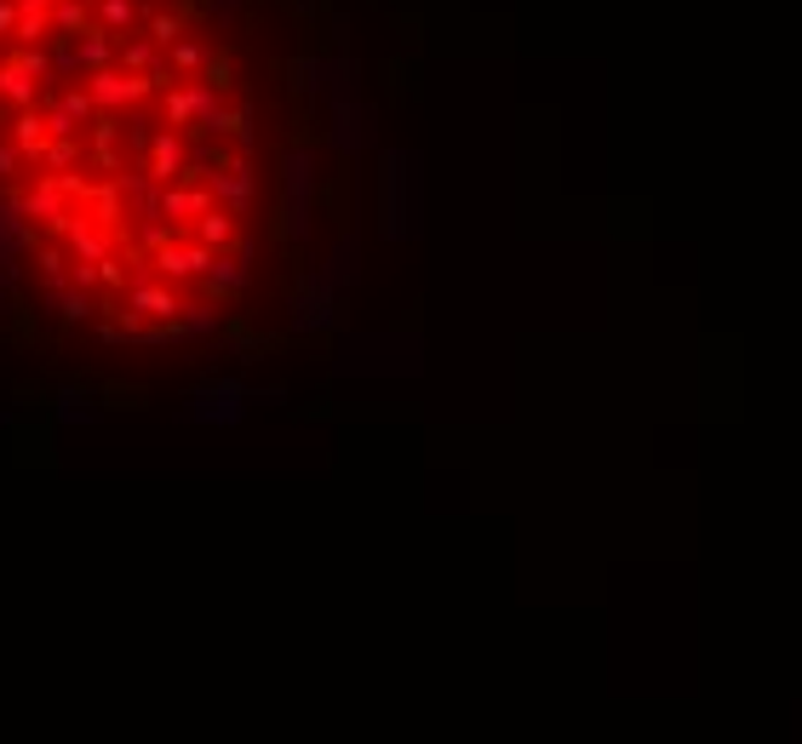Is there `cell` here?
Wrapping results in <instances>:
<instances>
[{
	"instance_id": "cell-2",
	"label": "cell",
	"mask_w": 802,
	"mask_h": 744,
	"mask_svg": "<svg viewBox=\"0 0 802 744\" xmlns=\"http://www.w3.org/2000/svg\"><path fill=\"white\" fill-rule=\"evenodd\" d=\"M309 207H316V149H287L281 155V235H309Z\"/></svg>"
},
{
	"instance_id": "cell-4",
	"label": "cell",
	"mask_w": 802,
	"mask_h": 744,
	"mask_svg": "<svg viewBox=\"0 0 802 744\" xmlns=\"http://www.w3.org/2000/svg\"><path fill=\"white\" fill-rule=\"evenodd\" d=\"M224 103L212 81H195V75H178L172 86H161V121L167 126H200L212 109Z\"/></svg>"
},
{
	"instance_id": "cell-8",
	"label": "cell",
	"mask_w": 802,
	"mask_h": 744,
	"mask_svg": "<svg viewBox=\"0 0 802 744\" xmlns=\"http://www.w3.org/2000/svg\"><path fill=\"white\" fill-rule=\"evenodd\" d=\"M207 190H212L218 207H230L235 218H247L253 195H258V184H253V161H247V155H235V161L207 167Z\"/></svg>"
},
{
	"instance_id": "cell-22",
	"label": "cell",
	"mask_w": 802,
	"mask_h": 744,
	"mask_svg": "<svg viewBox=\"0 0 802 744\" xmlns=\"http://www.w3.org/2000/svg\"><path fill=\"white\" fill-rule=\"evenodd\" d=\"M207 63H212V47H207V40H195V35H178L167 47V70L172 75H200Z\"/></svg>"
},
{
	"instance_id": "cell-17",
	"label": "cell",
	"mask_w": 802,
	"mask_h": 744,
	"mask_svg": "<svg viewBox=\"0 0 802 744\" xmlns=\"http://www.w3.org/2000/svg\"><path fill=\"white\" fill-rule=\"evenodd\" d=\"M12 144H17V155H24V161L35 167L40 161V149H47V115H40V109H12Z\"/></svg>"
},
{
	"instance_id": "cell-12",
	"label": "cell",
	"mask_w": 802,
	"mask_h": 744,
	"mask_svg": "<svg viewBox=\"0 0 802 744\" xmlns=\"http://www.w3.org/2000/svg\"><path fill=\"white\" fill-rule=\"evenodd\" d=\"M207 207H218L207 184H167L161 200H155V212H161L167 223H178V230H190V223L207 212Z\"/></svg>"
},
{
	"instance_id": "cell-34",
	"label": "cell",
	"mask_w": 802,
	"mask_h": 744,
	"mask_svg": "<svg viewBox=\"0 0 802 744\" xmlns=\"http://www.w3.org/2000/svg\"><path fill=\"white\" fill-rule=\"evenodd\" d=\"M17 167H24V155H17V144H0V184H7V178H17Z\"/></svg>"
},
{
	"instance_id": "cell-11",
	"label": "cell",
	"mask_w": 802,
	"mask_h": 744,
	"mask_svg": "<svg viewBox=\"0 0 802 744\" xmlns=\"http://www.w3.org/2000/svg\"><path fill=\"white\" fill-rule=\"evenodd\" d=\"M373 138V109L362 103V98H332V149H344V155H355Z\"/></svg>"
},
{
	"instance_id": "cell-6",
	"label": "cell",
	"mask_w": 802,
	"mask_h": 744,
	"mask_svg": "<svg viewBox=\"0 0 802 744\" xmlns=\"http://www.w3.org/2000/svg\"><path fill=\"white\" fill-rule=\"evenodd\" d=\"M339 298H344V286H332L321 269H316V276H304L299 298H293V327H299V332H327V327H339Z\"/></svg>"
},
{
	"instance_id": "cell-39",
	"label": "cell",
	"mask_w": 802,
	"mask_h": 744,
	"mask_svg": "<svg viewBox=\"0 0 802 744\" xmlns=\"http://www.w3.org/2000/svg\"><path fill=\"white\" fill-rule=\"evenodd\" d=\"M0 418H7V413H0Z\"/></svg>"
},
{
	"instance_id": "cell-26",
	"label": "cell",
	"mask_w": 802,
	"mask_h": 744,
	"mask_svg": "<svg viewBox=\"0 0 802 744\" xmlns=\"http://www.w3.org/2000/svg\"><path fill=\"white\" fill-rule=\"evenodd\" d=\"M75 161H81L75 138H47V149H40V161H35V167H47V178H58V172H70Z\"/></svg>"
},
{
	"instance_id": "cell-15",
	"label": "cell",
	"mask_w": 802,
	"mask_h": 744,
	"mask_svg": "<svg viewBox=\"0 0 802 744\" xmlns=\"http://www.w3.org/2000/svg\"><path fill=\"white\" fill-rule=\"evenodd\" d=\"M200 286L212 292V298H230V292H241L247 286V246H224V253H212V269L200 276Z\"/></svg>"
},
{
	"instance_id": "cell-19",
	"label": "cell",
	"mask_w": 802,
	"mask_h": 744,
	"mask_svg": "<svg viewBox=\"0 0 802 744\" xmlns=\"http://www.w3.org/2000/svg\"><path fill=\"white\" fill-rule=\"evenodd\" d=\"M190 235L200 246H212V253H224V246H235V212L230 207H207V212L190 223Z\"/></svg>"
},
{
	"instance_id": "cell-25",
	"label": "cell",
	"mask_w": 802,
	"mask_h": 744,
	"mask_svg": "<svg viewBox=\"0 0 802 744\" xmlns=\"http://www.w3.org/2000/svg\"><path fill=\"white\" fill-rule=\"evenodd\" d=\"M47 304L63 315V321H93V315H98V304H93V292H81V286H70V292H47Z\"/></svg>"
},
{
	"instance_id": "cell-9",
	"label": "cell",
	"mask_w": 802,
	"mask_h": 744,
	"mask_svg": "<svg viewBox=\"0 0 802 744\" xmlns=\"http://www.w3.org/2000/svg\"><path fill=\"white\" fill-rule=\"evenodd\" d=\"M184 167H190V144L178 138V126H161L149 138V149H144V172L155 178V184H178Z\"/></svg>"
},
{
	"instance_id": "cell-37",
	"label": "cell",
	"mask_w": 802,
	"mask_h": 744,
	"mask_svg": "<svg viewBox=\"0 0 802 744\" xmlns=\"http://www.w3.org/2000/svg\"><path fill=\"white\" fill-rule=\"evenodd\" d=\"M35 7H47V12H52V7H58V0H35Z\"/></svg>"
},
{
	"instance_id": "cell-7",
	"label": "cell",
	"mask_w": 802,
	"mask_h": 744,
	"mask_svg": "<svg viewBox=\"0 0 802 744\" xmlns=\"http://www.w3.org/2000/svg\"><path fill=\"white\" fill-rule=\"evenodd\" d=\"M190 304L178 298V292L167 286V281H149V276H138L126 286V298H121V315L126 321H178Z\"/></svg>"
},
{
	"instance_id": "cell-27",
	"label": "cell",
	"mask_w": 802,
	"mask_h": 744,
	"mask_svg": "<svg viewBox=\"0 0 802 744\" xmlns=\"http://www.w3.org/2000/svg\"><path fill=\"white\" fill-rule=\"evenodd\" d=\"M7 58L24 63L35 81H52V40H47V47H12V40H7Z\"/></svg>"
},
{
	"instance_id": "cell-36",
	"label": "cell",
	"mask_w": 802,
	"mask_h": 744,
	"mask_svg": "<svg viewBox=\"0 0 802 744\" xmlns=\"http://www.w3.org/2000/svg\"><path fill=\"white\" fill-rule=\"evenodd\" d=\"M235 7L241 0H212V17H235Z\"/></svg>"
},
{
	"instance_id": "cell-33",
	"label": "cell",
	"mask_w": 802,
	"mask_h": 744,
	"mask_svg": "<svg viewBox=\"0 0 802 744\" xmlns=\"http://www.w3.org/2000/svg\"><path fill=\"white\" fill-rule=\"evenodd\" d=\"M70 286H81V292H93V298H98V286H104L98 264H75V269H70Z\"/></svg>"
},
{
	"instance_id": "cell-30",
	"label": "cell",
	"mask_w": 802,
	"mask_h": 744,
	"mask_svg": "<svg viewBox=\"0 0 802 744\" xmlns=\"http://www.w3.org/2000/svg\"><path fill=\"white\" fill-rule=\"evenodd\" d=\"M321 276H327L332 286H350V276H355V241H339V246H332V258H327Z\"/></svg>"
},
{
	"instance_id": "cell-18",
	"label": "cell",
	"mask_w": 802,
	"mask_h": 744,
	"mask_svg": "<svg viewBox=\"0 0 802 744\" xmlns=\"http://www.w3.org/2000/svg\"><path fill=\"white\" fill-rule=\"evenodd\" d=\"M161 52H167V47H155L149 35H138V29H132V40H121V47H116V63H121L126 75H155V70L167 63Z\"/></svg>"
},
{
	"instance_id": "cell-16",
	"label": "cell",
	"mask_w": 802,
	"mask_h": 744,
	"mask_svg": "<svg viewBox=\"0 0 802 744\" xmlns=\"http://www.w3.org/2000/svg\"><path fill=\"white\" fill-rule=\"evenodd\" d=\"M0 103L7 109H35L40 103V81L24 70V63H12L7 52H0Z\"/></svg>"
},
{
	"instance_id": "cell-31",
	"label": "cell",
	"mask_w": 802,
	"mask_h": 744,
	"mask_svg": "<svg viewBox=\"0 0 802 744\" xmlns=\"http://www.w3.org/2000/svg\"><path fill=\"white\" fill-rule=\"evenodd\" d=\"M58 109H63V115H75L81 126L98 115V103H93V93H86V81H81V86H70V93H58Z\"/></svg>"
},
{
	"instance_id": "cell-23",
	"label": "cell",
	"mask_w": 802,
	"mask_h": 744,
	"mask_svg": "<svg viewBox=\"0 0 802 744\" xmlns=\"http://www.w3.org/2000/svg\"><path fill=\"white\" fill-rule=\"evenodd\" d=\"M93 29V0H58L52 7V40H75Z\"/></svg>"
},
{
	"instance_id": "cell-3",
	"label": "cell",
	"mask_w": 802,
	"mask_h": 744,
	"mask_svg": "<svg viewBox=\"0 0 802 744\" xmlns=\"http://www.w3.org/2000/svg\"><path fill=\"white\" fill-rule=\"evenodd\" d=\"M247 401H253V390L241 378H218V385H200L184 401V418L200 424V430H230V424L247 418Z\"/></svg>"
},
{
	"instance_id": "cell-5",
	"label": "cell",
	"mask_w": 802,
	"mask_h": 744,
	"mask_svg": "<svg viewBox=\"0 0 802 744\" xmlns=\"http://www.w3.org/2000/svg\"><path fill=\"white\" fill-rule=\"evenodd\" d=\"M149 269H155L161 281H200V276L212 269V246H200L190 230H178L172 241H161V246L149 253Z\"/></svg>"
},
{
	"instance_id": "cell-35",
	"label": "cell",
	"mask_w": 802,
	"mask_h": 744,
	"mask_svg": "<svg viewBox=\"0 0 802 744\" xmlns=\"http://www.w3.org/2000/svg\"><path fill=\"white\" fill-rule=\"evenodd\" d=\"M17 29V0H0V40H12Z\"/></svg>"
},
{
	"instance_id": "cell-14",
	"label": "cell",
	"mask_w": 802,
	"mask_h": 744,
	"mask_svg": "<svg viewBox=\"0 0 802 744\" xmlns=\"http://www.w3.org/2000/svg\"><path fill=\"white\" fill-rule=\"evenodd\" d=\"M24 253H35V230L12 195V200H0V264H17Z\"/></svg>"
},
{
	"instance_id": "cell-20",
	"label": "cell",
	"mask_w": 802,
	"mask_h": 744,
	"mask_svg": "<svg viewBox=\"0 0 802 744\" xmlns=\"http://www.w3.org/2000/svg\"><path fill=\"white\" fill-rule=\"evenodd\" d=\"M52 40V12L35 7V0H17V29H12V47H47Z\"/></svg>"
},
{
	"instance_id": "cell-1",
	"label": "cell",
	"mask_w": 802,
	"mask_h": 744,
	"mask_svg": "<svg viewBox=\"0 0 802 744\" xmlns=\"http://www.w3.org/2000/svg\"><path fill=\"white\" fill-rule=\"evenodd\" d=\"M418 172H413V155H385V178H378V223H385V235L401 241V235H413V223H418Z\"/></svg>"
},
{
	"instance_id": "cell-29",
	"label": "cell",
	"mask_w": 802,
	"mask_h": 744,
	"mask_svg": "<svg viewBox=\"0 0 802 744\" xmlns=\"http://www.w3.org/2000/svg\"><path fill=\"white\" fill-rule=\"evenodd\" d=\"M144 35L155 40V47H172V40L184 35V17H178V12H149L144 17Z\"/></svg>"
},
{
	"instance_id": "cell-38",
	"label": "cell",
	"mask_w": 802,
	"mask_h": 744,
	"mask_svg": "<svg viewBox=\"0 0 802 744\" xmlns=\"http://www.w3.org/2000/svg\"><path fill=\"white\" fill-rule=\"evenodd\" d=\"M0 321H7V304H0Z\"/></svg>"
},
{
	"instance_id": "cell-24",
	"label": "cell",
	"mask_w": 802,
	"mask_h": 744,
	"mask_svg": "<svg viewBox=\"0 0 802 744\" xmlns=\"http://www.w3.org/2000/svg\"><path fill=\"white\" fill-rule=\"evenodd\" d=\"M35 264H40V286L58 292V286H70V246H35Z\"/></svg>"
},
{
	"instance_id": "cell-32",
	"label": "cell",
	"mask_w": 802,
	"mask_h": 744,
	"mask_svg": "<svg viewBox=\"0 0 802 744\" xmlns=\"http://www.w3.org/2000/svg\"><path fill=\"white\" fill-rule=\"evenodd\" d=\"M218 327H224V321H218V309H200V304L184 309V338H212Z\"/></svg>"
},
{
	"instance_id": "cell-21",
	"label": "cell",
	"mask_w": 802,
	"mask_h": 744,
	"mask_svg": "<svg viewBox=\"0 0 802 744\" xmlns=\"http://www.w3.org/2000/svg\"><path fill=\"white\" fill-rule=\"evenodd\" d=\"M75 58H81V75L109 70V63H116V40H109V29H104V24H93L86 35H75Z\"/></svg>"
},
{
	"instance_id": "cell-13",
	"label": "cell",
	"mask_w": 802,
	"mask_h": 744,
	"mask_svg": "<svg viewBox=\"0 0 802 744\" xmlns=\"http://www.w3.org/2000/svg\"><path fill=\"white\" fill-rule=\"evenodd\" d=\"M17 207H24L29 223H63V218H70V190H63V178L40 172V184L17 195Z\"/></svg>"
},
{
	"instance_id": "cell-10",
	"label": "cell",
	"mask_w": 802,
	"mask_h": 744,
	"mask_svg": "<svg viewBox=\"0 0 802 744\" xmlns=\"http://www.w3.org/2000/svg\"><path fill=\"white\" fill-rule=\"evenodd\" d=\"M63 230V246H70V258L75 264H104L109 258V223L104 218H81V212H70L58 223Z\"/></svg>"
},
{
	"instance_id": "cell-28",
	"label": "cell",
	"mask_w": 802,
	"mask_h": 744,
	"mask_svg": "<svg viewBox=\"0 0 802 744\" xmlns=\"http://www.w3.org/2000/svg\"><path fill=\"white\" fill-rule=\"evenodd\" d=\"M52 413H58L63 424H93V418H98V407H93L81 390H63V395L52 401Z\"/></svg>"
}]
</instances>
